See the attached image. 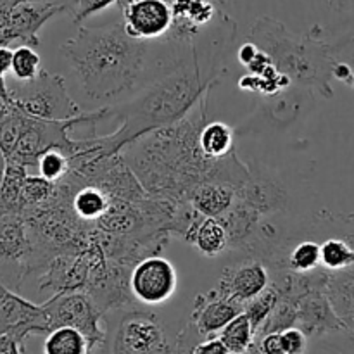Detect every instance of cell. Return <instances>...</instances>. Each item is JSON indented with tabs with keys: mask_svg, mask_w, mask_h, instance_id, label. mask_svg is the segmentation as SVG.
Segmentation results:
<instances>
[{
	"mask_svg": "<svg viewBox=\"0 0 354 354\" xmlns=\"http://www.w3.org/2000/svg\"><path fill=\"white\" fill-rule=\"evenodd\" d=\"M40 55L37 54L35 47H30V45H21L14 50L12 55V71L14 78L19 80V82H30V80H35L41 71L40 64Z\"/></svg>",
	"mask_w": 354,
	"mask_h": 354,
	"instance_id": "83f0119b",
	"label": "cell"
},
{
	"mask_svg": "<svg viewBox=\"0 0 354 354\" xmlns=\"http://www.w3.org/2000/svg\"><path fill=\"white\" fill-rule=\"evenodd\" d=\"M218 283L221 296L245 306L270 286V273L258 259H244L227 266Z\"/></svg>",
	"mask_w": 354,
	"mask_h": 354,
	"instance_id": "7c38bea8",
	"label": "cell"
},
{
	"mask_svg": "<svg viewBox=\"0 0 354 354\" xmlns=\"http://www.w3.org/2000/svg\"><path fill=\"white\" fill-rule=\"evenodd\" d=\"M6 162H7V159H6V154H3L2 147H0V180H2L3 169H6Z\"/></svg>",
	"mask_w": 354,
	"mask_h": 354,
	"instance_id": "ab89813d",
	"label": "cell"
},
{
	"mask_svg": "<svg viewBox=\"0 0 354 354\" xmlns=\"http://www.w3.org/2000/svg\"><path fill=\"white\" fill-rule=\"evenodd\" d=\"M55 189H57V183L44 178L41 175H28L23 187V194H21L19 213H24V211L35 209V207H40L44 204H47L54 197Z\"/></svg>",
	"mask_w": 354,
	"mask_h": 354,
	"instance_id": "d4e9b609",
	"label": "cell"
},
{
	"mask_svg": "<svg viewBox=\"0 0 354 354\" xmlns=\"http://www.w3.org/2000/svg\"><path fill=\"white\" fill-rule=\"evenodd\" d=\"M220 2H223V0H220Z\"/></svg>",
	"mask_w": 354,
	"mask_h": 354,
	"instance_id": "ee69618b",
	"label": "cell"
},
{
	"mask_svg": "<svg viewBox=\"0 0 354 354\" xmlns=\"http://www.w3.org/2000/svg\"><path fill=\"white\" fill-rule=\"evenodd\" d=\"M199 147L209 159H223L234 152V131L227 123L211 121L201 128Z\"/></svg>",
	"mask_w": 354,
	"mask_h": 354,
	"instance_id": "d6986e66",
	"label": "cell"
},
{
	"mask_svg": "<svg viewBox=\"0 0 354 354\" xmlns=\"http://www.w3.org/2000/svg\"><path fill=\"white\" fill-rule=\"evenodd\" d=\"M35 272V249L26 220L16 211L0 216V279L17 290L24 277Z\"/></svg>",
	"mask_w": 354,
	"mask_h": 354,
	"instance_id": "5b68a950",
	"label": "cell"
},
{
	"mask_svg": "<svg viewBox=\"0 0 354 354\" xmlns=\"http://www.w3.org/2000/svg\"><path fill=\"white\" fill-rule=\"evenodd\" d=\"M221 339L227 344L228 351L235 354L242 353H252L256 341V330L252 327V322L249 320V317L245 315V311H242L241 315L234 318L232 322H228L223 327V330L220 332Z\"/></svg>",
	"mask_w": 354,
	"mask_h": 354,
	"instance_id": "44dd1931",
	"label": "cell"
},
{
	"mask_svg": "<svg viewBox=\"0 0 354 354\" xmlns=\"http://www.w3.org/2000/svg\"><path fill=\"white\" fill-rule=\"evenodd\" d=\"M48 322L45 306L24 299L0 279V332H9L19 341H26L31 334H48Z\"/></svg>",
	"mask_w": 354,
	"mask_h": 354,
	"instance_id": "30bf717a",
	"label": "cell"
},
{
	"mask_svg": "<svg viewBox=\"0 0 354 354\" xmlns=\"http://www.w3.org/2000/svg\"><path fill=\"white\" fill-rule=\"evenodd\" d=\"M190 353L194 354H228L227 344L223 342V339L220 335H214V337L206 339V341L197 342L196 346H192Z\"/></svg>",
	"mask_w": 354,
	"mask_h": 354,
	"instance_id": "1f68e13d",
	"label": "cell"
},
{
	"mask_svg": "<svg viewBox=\"0 0 354 354\" xmlns=\"http://www.w3.org/2000/svg\"><path fill=\"white\" fill-rule=\"evenodd\" d=\"M259 54V47L254 44V41H248V44L242 45L237 52V59L241 61V64H244L248 68L252 61L256 59V55Z\"/></svg>",
	"mask_w": 354,
	"mask_h": 354,
	"instance_id": "836d02e7",
	"label": "cell"
},
{
	"mask_svg": "<svg viewBox=\"0 0 354 354\" xmlns=\"http://www.w3.org/2000/svg\"><path fill=\"white\" fill-rule=\"evenodd\" d=\"M12 55L14 50H10L9 45H0V78H3L12 68Z\"/></svg>",
	"mask_w": 354,
	"mask_h": 354,
	"instance_id": "d590c367",
	"label": "cell"
},
{
	"mask_svg": "<svg viewBox=\"0 0 354 354\" xmlns=\"http://www.w3.org/2000/svg\"><path fill=\"white\" fill-rule=\"evenodd\" d=\"M75 213L83 220H95L109 209L107 194L100 187H80L76 196L71 199Z\"/></svg>",
	"mask_w": 354,
	"mask_h": 354,
	"instance_id": "603a6c76",
	"label": "cell"
},
{
	"mask_svg": "<svg viewBox=\"0 0 354 354\" xmlns=\"http://www.w3.org/2000/svg\"><path fill=\"white\" fill-rule=\"evenodd\" d=\"M187 242L196 245L201 254L207 258H216L230 245L227 227L221 218L216 216H204Z\"/></svg>",
	"mask_w": 354,
	"mask_h": 354,
	"instance_id": "ac0fdd59",
	"label": "cell"
},
{
	"mask_svg": "<svg viewBox=\"0 0 354 354\" xmlns=\"http://www.w3.org/2000/svg\"><path fill=\"white\" fill-rule=\"evenodd\" d=\"M114 353L161 354L171 353L165 330L156 315L131 311L121 320L113 346Z\"/></svg>",
	"mask_w": 354,
	"mask_h": 354,
	"instance_id": "9c48e42d",
	"label": "cell"
},
{
	"mask_svg": "<svg viewBox=\"0 0 354 354\" xmlns=\"http://www.w3.org/2000/svg\"><path fill=\"white\" fill-rule=\"evenodd\" d=\"M353 85H354V73H353Z\"/></svg>",
	"mask_w": 354,
	"mask_h": 354,
	"instance_id": "b9f144b4",
	"label": "cell"
},
{
	"mask_svg": "<svg viewBox=\"0 0 354 354\" xmlns=\"http://www.w3.org/2000/svg\"><path fill=\"white\" fill-rule=\"evenodd\" d=\"M44 351L47 354H86L88 341L78 328L71 325H61L48 332Z\"/></svg>",
	"mask_w": 354,
	"mask_h": 354,
	"instance_id": "ffe728a7",
	"label": "cell"
},
{
	"mask_svg": "<svg viewBox=\"0 0 354 354\" xmlns=\"http://www.w3.org/2000/svg\"><path fill=\"white\" fill-rule=\"evenodd\" d=\"M61 48L92 100H109L133 88L149 55V41L130 37L123 23L82 26Z\"/></svg>",
	"mask_w": 354,
	"mask_h": 354,
	"instance_id": "7a4b0ae2",
	"label": "cell"
},
{
	"mask_svg": "<svg viewBox=\"0 0 354 354\" xmlns=\"http://www.w3.org/2000/svg\"><path fill=\"white\" fill-rule=\"evenodd\" d=\"M279 334L280 344H282V354H299L308 349V335L297 325L283 328Z\"/></svg>",
	"mask_w": 354,
	"mask_h": 354,
	"instance_id": "f546056e",
	"label": "cell"
},
{
	"mask_svg": "<svg viewBox=\"0 0 354 354\" xmlns=\"http://www.w3.org/2000/svg\"><path fill=\"white\" fill-rule=\"evenodd\" d=\"M242 311H244L242 304L227 299L218 290H211L207 296H197L190 320L199 335L209 337V335L220 334L225 325Z\"/></svg>",
	"mask_w": 354,
	"mask_h": 354,
	"instance_id": "9a60e30c",
	"label": "cell"
},
{
	"mask_svg": "<svg viewBox=\"0 0 354 354\" xmlns=\"http://www.w3.org/2000/svg\"><path fill=\"white\" fill-rule=\"evenodd\" d=\"M353 73L354 69L348 64V62L337 61L334 66V71H332V76H334L335 80H339V82L353 85Z\"/></svg>",
	"mask_w": 354,
	"mask_h": 354,
	"instance_id": "e575fe53",
	"label": "cell"
},
{
	"mask_svg": "<svg viewBox=\"0 0 354 354\" xmlns=\"http://www.w3.org/2000/svg\"><path fill=\"white\" fill-rule=\"evenodd\" d=\"M239 185L223 180H207L190 192L189 203L203 216L221 218L235 203Z\"/></svg>",
	"mask_w": 354,
	"mask_h": 354,
	"instance_id": "2e32d148",
	"label": "cell"
},
{
	"mask_svg": "<svg viewBox=\"0 0 354 354\" xmlns=\"http://www.w3.org/2000/svg\"><path fill=\"white\" fill-rule=\"evenodd\" d=\"M128 286L135 299L156 306L171 299L178 277L171 261L161 256H147L135 265Z\"/></svg>",
	"mask_w": 354,
	"mask_h": 354,
	"instance_id": "ba28073f",
	"label": "cell"
},
{
	"mask_svg": "<svg viewBox=\"0 0 354 354\" xmlns=\"http://www.w3.org/2000/svg\"><path fill=\"white\" fill-rule=\"evenodd\" d=\"M113 3L120 6L121 0H75L71 7L73 19H75V23H82V21H85L92 14L99 12V10L106 9V7L113 6Z\"/></svg>",
	"mask_w": 354,
	"mask_h": 354,
	"instance_id": "4dcf8cb0",
	"label": "cell"
},
{
	"mask_svg": "<svg viewBox=\"0 0 354 354\" xmlns=\"http://www.w3.org/2000/svg\"><path fill=\"white\" fill-rule=\"evenodd\" d=\"M322 249V266L328 272H341V270L354 266V244L348 239H327Z\"/></svg>",
	"mask_w": 354,
	"mask_h": 354,
	"instance_id": "cb8c5ba5",
	"label": "cell"
},
{
	"mask_svg": "<svg viewBox=\"0 0 354 354\" xmlns=\"http://www.w3.org/2000/svg\"><path fill=\"white\" fill-rule=\"evenodd\" d=\"M68 12L62 6L50 2H35V0H17L6 14L0 28V45H10L21 41L23 45L38 47L40 38L38 31L54 16Z\"/></svg>",
	"mask_w": 354,
	"mask_h": 354,
	"instance_id": "52a82bcc",
	"label": "cell"
},
{
	"mask_svg": "<svg viewBox=\"0 0 354 354\" xmlns=\"http://www.w3.org/2000/svg\"><path fill=\"white\" fill-rule=\"evenodd\" d=\"M12 102L28 116L40 120L66 121L82 114L80 106L69 97L64 78L61 75L41 69L40 75L30 82H21L19 86H12Z\"/></svg>",
	"mask_w": 354,
	"mask_h": 354,
	"instance_id": "277c9868",
	"label": "cell"
},
{
	"mask_svg": "<svg viewBox=\"0 0 354 354\" xmlns=\"http://www.w3.org/2000/svg\"><path fill=\"white\" fill-rule=\"evenodd\" d=\"M351 41H353V44H354V37H353V40H351Z\"/></svg>",
	"mask_w": 354,
	"mask_h": 354,
	"instance_id": "7bdbcfd3",
	"label": "cell"
},
{
	"mask_svg": "<svg viewBox=\"0 0 354 354\" xmlns=\"http://www.w3.org/2000/svg\"><path fill=\"white\" fill-rule=\"evenodd\" d=\"M327 294L346 327H354V266L341 272H330Z\"/></svg>",
	"mask_w": 354,
	"mask_h": 354,
	"instance_id": "e0dca14e",
	"label": "cell"
},
{
	"mask_svg": "<svg viewBox=\"0 0 354 354\" xmlns=\"http://www.w3.org/2000/svg\"><path fill=\"white\" fill-rule=\"evenodd\" d=\"M337 334L342 337V344H339L337 349L354 353V327H344L342 330H337Z\"/></svg>",
	"mask_w": 354,
	"mask_h": 354,
	"instance_id": "8d00e7d4",
	"label": "cell"
},
{
	"mask_svg": "<svg viewBox=\"0 0 354 354\" xmlns=\"http://www.w3.org/2000/svg\"><path fill=\"white\" fill-rule=\"evenodd\" d=\"M44 306L50 322V328L71 325L85 334L88 341V353L102 348L106 334L100 328V317L104 311L88 294L66 290L55 294L52 299L44 303Z\"/></svg>",
	"mask_w": 354,
	"mask_h": 354,
	"instance_id": "8992f818",
	"label": "cell"
},
{
	"mask_svg": "<svg viewBox=\"0 0 354 354\" xmlns=\"http://www.w3.org/2000/svg\"><path fill=\"white\" fill-rule=\"evenodd\" d=\"M26 166L21 162L7 159L2 180H0V197L7 211L19 213L21 194H23L24 182H26Z\"/></svg>",
	"mask_w": 354,
	"mask_h": 354,
	"instance_id": "7402d4cb",
	"label": "cell"
},
{
	"mask_svg": "<svg viewBox=\"0 0 354 354\" xmlns=\"http://www.w3.org/2000/svg\"><path fill=\"white\" fill-rule=\"evenodd\" d=\"M37 168L44 178L57 183L71 171V158L62 149L52 147L40 156Z\"/></svg>",
	"mask_w": 354,
	"mask_h": 354,
	"instance_id": "4316f807",
	"label": "cell"
},
{
	"mask_svg": "<svg viewBox=\"0 0 354 354\" xmlns=\"http://www.w3.org/2000/svg\"><path fill=\"white\" fill-rule=\"evenodd\" d=\"M3 213H7V209H6V206H3V203H2V197H0V216H2Z\"/></svg>",
	"mask_w": 354,
	"mask_h": 354,
	"instance_id": "60d3db41",
	"label": "cell"
},
{
	"mask_svg": "<svg viewBox=\"0 0 354 354\" xmlns=\"http://www.w3.org/2000/svg\"><path fill=\"white\" fill-rule=\"evenodd\" d=\"M280 301V292L277 290L275 286L270 283L265 290H263L259 296H256L254 299H251L249 303H245L244 311L249 317V320L252 322V327L254 330H258L263 325V322L268 318V315L272 313L273 308L277 306V303Z\"/></svg>",
	"mask_w": 354,
	"mask_h": 354,
	"instance_id": "f1b7e54d",
	"label": "cell"
},
{
	"mask_svg": "<svg viewBox=\"0 0 354 354\" xmlns=\"http://www.w3.org/2000/svg\"><path fill=\"white\" fill-rule=\"evenodd\" d=\"M26 353V344L9 334V332H0V354H23Z\"/></svg>",
	"mask_w": 354,
	"mask_h": 354,
	"instance_id": "d6a6232c",
	"label": "cell"
},
{
	"mask_svg": "<svg viewBox=\"0 0 354 354\" xmlns=\"http://www.w3.org/2000/svg\"><path fill=\"white\" fill-rule=\"evenodd\" d=\"M214 76L204 78L199 55L194 48L192 59L176 62L173 69L142 90L133 100L107 107V118L120 120L121 124L113 135L97 138L104 158L116 156L123 147L151 131L182 121L190 107L211 88Z\"/></svg>",
	"mask_w": 354,
	"mask_h": 354,
	"instance_id": "6da1fadb",
	"label": "cell"
},
{
	"mask_svg": "<svg viewBox=\"0 0 354 354\" xmlns=\"http://www.w3.org/2000/svg\"><path fill=\"white\" fill-rule=\"evenodd\" d=\"M322 266V249L318 242L303 241L294 245L287 258V268L297 273L315 272Z\"/></svg>",
	"mask_w": 354,
	"mask_h": 354,
	"instance_id": "484cf974",
	"label": "cell"
},
{
	"mask_svg": "<svg viewBox=\"0 0 354 354\" xmlns=\"http://www.w3.org/2000/svg\"><path fill=\"white\" fill-rule=\"evenodd\" d=\"M251 40L272 57L273 64L290 82L332 99L330 80L337 62L334 48L313 35H296L280 21L259 17L251 28Z\"/></svg>",
	"mask_w": 354,
	"mask_h": 354,
	"instance_id": "3957f363",
	"label": "cell"
},
{
	"mask_svg": "<svg viewBox=\"0 0 354 354\" xmlns=\"http://www.w3.org/2000/svg\"><path fill=\"white\" fill-rule=\"evenodd\" d=\"M218 2L220 0H171L173 24L169 38L176 41L192 40L220 14Z\"/></svg>",
	"mask_w": 354,
	"mask_h": 354,
	"instance_id": "5bb4252c",
	"label": "cell"
},
{
	"mask_svg": "<svg viewBox=\"0 0 354 354\" xmlns=\"http://www.w3.org/2000/svg\"><path fill=\"white\" fill-rule=\"evenodd\" d=\"M297 327L308 337H324L346 327L337 317L327 294V283L308 290L297 301Z\"/></svg>",
	"mask_w": 354,
	"mask_h": 354,
	"instance_id": "4fadbf2b",
	"label": "cell"
},
{
	"mask_svg": "<svg viewBox=\"0 0 354 354\" xmlns=\"http://www.w3.org/2000/svg\"><path fill=\"white\" fill-rule=\"evenodd\" d=\"M328 6H330V9L335 10V12H342V10L348 9L349 0H328Z\"/></svg>",
	"mask_w": 354,
	"mask_h": 354,
	"instance_id": "74e56055",
	"label": "cell"
},
{
	"mask_svg": "<svg viewBox=\"0 0 354 354\" xmlns=\"http://www.w3.org/2000/svg\"><path fill=\"white\" fill-rule=\"evenodd\" d=\"M124 30L137 40H156L169 33L173 24L169 0H133L123 9Z\"/></svg>",
	"mask_w": 354,
	"mask_h": 354,
	"instance_id": "8fae6325",
	"label": "cell"
},
{
	"mask_svg": "<svg viewBox=\"0 0 354 354\" xmlns=\"http://www.w3.org/2000/svg\"><path fill=\"white\" fill-rule=\"evenodd\" d=\"M35 2H50V3H57V6L64 7L68 12H71V7L75 0H35Z\"/></svg>",
	"mask_w": 354,
	"mask_h": 354,
	"instance_id": "f35d334b",
	"label": "cell"
}]
</instances>
